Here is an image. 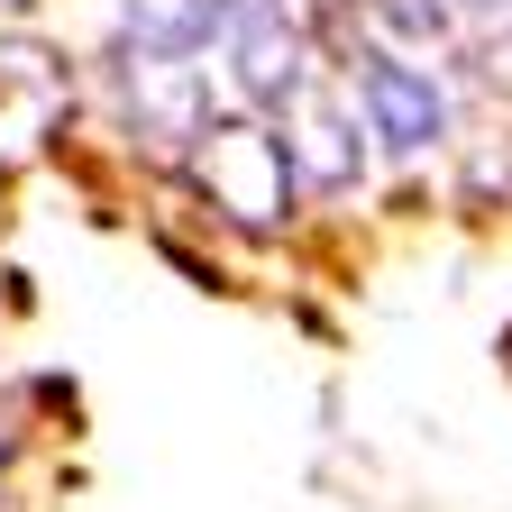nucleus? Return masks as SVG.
<instances>
[{"label": "nucleus", "instance_id": "obj_1", "mask_svg": "<svg viewBox=\"0 0 512 512\" xmlns=\"http://www.w3.org/2000/svg\"><path fill=\"white\" fill-rule=\"evenodd\" d=\"M202 55H220V83L247 110H284L311 83L293 0H202Z\"/></svg>", "mask_w": 512, "mask_h": 512}, {"label": "nucleus", "instance_id": "obj_4", "mask_svg": "<svg viewBox=\"0 0 512 512\" xmlns=\"http://www.w3.org/2000/svg\"><path fill=\"white\" fill-rule=\"evenodd\" d=\"M458 64L512 101V0H494V10H476V19L458 28Z\"/></svg>", "mask_w": 512, "mask_h": 512}, {"label": "nucleus", "instance_id": "obj_3", "mask_svg": "<svg viewBox=\"0 0 512 512\" xmlns=\"http://www.w3.org/2000/svg\"><path fill=\"white\" fill-rule=\"evenodd\" d=\"M357 138V119L320 92V83H302L293 101H284V165H293V183H311V192H348L357 174H366V156L348 147Z\"/></svg>", "mask_w": 512, "mask_h": 512}, {"label": "nucleus", "instance_id": "obj_5", "mask_svg": "<svg viewBox=\"0 0 512 512\" xmlns=\"http://www.w3.org/2000/svg\"><path fill=\"white\" fill-rule=\"evenodd\" d=\"M366 10L394 28V37H412V46H458V28H467L458 0H366Z\"/></svg>", "mask_w": 512, "mask_h": 512}, {"label": "nucleus", "instance_id": "obj_2", "mask_svg": "<svg viewBox=\"0 0 512 512\" xmlns=\"http://www.w3.org/2000/svg\"><path fill=\"white\" fill-rule=\"evenodd\" d=\"M348 101L366 110V138L394 156V165H421L448 147V128H458V110H448V83L430 74V64L394 55V46H348Z\"/></svg>", "mask_w": 512, "mask_h": 512}]
</instances>
